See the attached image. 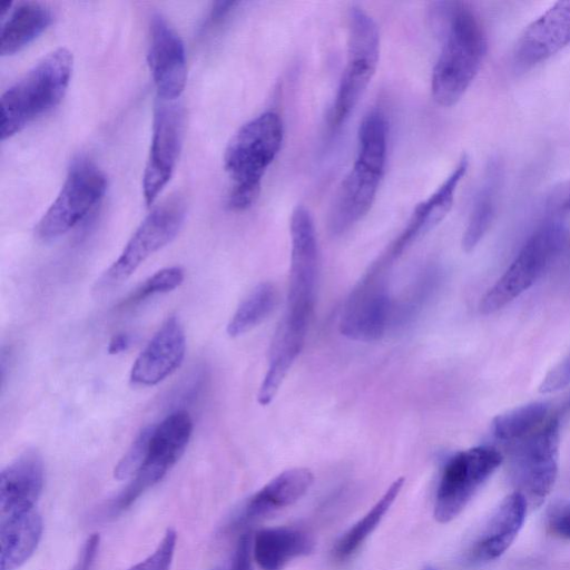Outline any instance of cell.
I'll list each match as a JSON object with an SVG mask.
<instances>
[{"mask_svg":"<svg viewBox=\"0 0 570 570\" xmlns=\"http://www.w3.org/2000/svg\"><path fill=\"white\" fill-rule=\"evenodd\" d=\"M185 215L186 205L178 195L155 206L134 232L119 257L97 281L95 291H109L129 278L146 258L176 237Z\"/></svg>","mask_w":570,"mask_h":570,"instance_id":"ba28073f","label":"cell"},{"mask_svg":"<svg viewBox=\"0 0 570 570\" xmlns=\"http://www.w3.org/2000/svg\"><path fill=\"white\" fill-rule=\"evenodd\" d=\"M570 45V1H559L533 20L515 42L512 60L529 70Z\"/></svg>","mask_w":570,"mask_h":570,"instance_id":"2e32d148","label":"cell"},{"mask_svg":"<svg viewBox=\"0 0 570 570\" xmlns=\"http://www.w3.org/2000/svg\"><path fill=\"white\" fill-rule=\"evenodd\" d=\"M501 181V167L492 161L487 170L483 184L479 188L463 233L462 247L473 250L490 228L497 209Z\"/></svg>","mask_w":570,"mask_h":570,"instance_id":"d4e9b609","label":"cell"},{"mask_svg":"<svg viewBox=\"0 0 570 570\" xmlns=\"http://www.w3.org/2000/svg\"><path fill=\"white\" fill-rule=\"evenodd\" d=\"M155 425H147L137 434L127 452L114 470L118 480L132 478L142 466L149 450L150 438Z\"/></svg>","mask_w":570,"mask_h":570,"instance_id":"f546056e","label":"cell"},{"mask_svg":"<svg viewBox=\"0 0 570 570\" xmlns=\"http://www.w3.org/2000/svg\"><path fill=\"white\" fill-rule=\"evenodd\" d=\"M193 432L188 412L177 410L155 425L147 458L140 470L106 509L116 517L127 510L146 490L158 483L184 453Z\"/></svg>","mask_w":570,"mask_h":570,"instance_id":"9c48e42d","label":"cell"},{"mask_svg":"<svg viewBox=\"0 0 570 570\" xmlns=\"http://www.w3.org/2000/svg\"><path fill=\"white\" fill-rule=\"evenodd\" d=\"M313 549V538L297 528H267L253 537L254 560L262 570H283L291 560L306 556Z\"/></svg>","mask_w":570,"mask_h":570,"instance_id":"7402d4cb","label":"cell"},{"mask_svg":"<svg viewBox=\"0 0 570 570\" xmlns=\"http://www.w3.org/2000/svg\"><path fill=\"white\" fill-rule=\"evenodd\" d=\"M186 337L175 316L168 317L137 356L130 371V382L153 386L177 370L185 356Z\"/></svg>","mask_w":570,"mask_h":570,"instance_id":"e0dca14e","label":"cell"},{"mask_svg":"<svg viewBox=\"0 0 570 570\" xmlns=\"http://www.w3.org/2000/svg\"><path fill=\"white\" fill-rule=\"evenodd\" d=\"M570 384V353L559 361L543 377L539 385L542 393H553Z\"/></svg>","mask_w":570,"mask_h":570,"instance_id":"e575fe53","label":"cell"},{"mask_svg":"<svg viewBox=\"0 0 570 570\" xmlns=\"http://www.w3.org/2000/svg\"><path fill=\"white\" fill-rule=\"evenodd\" d=\"M147 58L158 98L176 100L187 80L185 47L180 36L159 12L150 17Z\"/></svg>","mask_w":570,"mask_h":570,"instance_id":"9a60e30c","label":"cell"},{"mask_svg":"<svg viewBox=\"0 0 570 570\" xmlns=\"http://www.w3.org/2000/svg\"><path fill=\"white\" fill-rule=\"evenodd\" d=\"M386 150L385 115L380 109H372L360 122L355 160L330 208L327 222L332 235L344 234L371 209L384 174Z\"/></svg>","mask_w":570,"mask_h":570,"instance_id":"7a4b0ae2","label":"cell"},{"mask_svg":"<svg viewBox=\"0 0 570 570\" xmlns=\"http://www.w3.org/2000/svg\"><path fill=\"white\" fill-rule=\"evenodd\" d=\"M277 304V289L269 282L257 285L240 303L227 324L230 337L243 335L262 323Z\"/></svg>","mask_w":570,"mask_h":570,"instance_id":"4316f807","label":"cell"},{"mask_svg":"<svg viewBox=\"0 0 570 570\" xmlns=\"http://www.w3.org/2000/svg\"><path fill=\"white\" fill-rule=\"evenodd\" d=\"M380 257L350 293L340 317V332L350 340L373 342L383 336L392 313L386 274Z\"/></svg>","mask_w":570,"mask_h":570,"instance_id":"7c38bea8","label":"cell"},{"mask_svg":"<svg viewBox=\"0 0 570 570\" xmlns=\"http://www.w3.org/2000/svg\"><path fill=\"white\" fill-rule=\"evenodd\" d=\"M528 503L514 491L494 511L487 528L474 543L471 554L476 561H492L505 552L518 535L525 519Z\"/></svg>","mask_w":570,"mask_h":570,"instance_id":"ffe728a7","label":"cell"},{"mask_svg":"<svg viewBox=\"0 0 570 570\" xmlns=\"http://www.w3.org/2000/svg\"><path fill=\"white\" fill-rule=\"evenodd\" d=\"M43 480L42 460L33 451L7 465L0 474V515L35 509Z\"/></svg>","mask_w":570,"mask_h":570,"instance_id":"d6986e66","label":"cell"},{"mask_svg":"<svg viewBox=\"0 0 570 570\" xmlns=\"http://www.w3.org/2000/svg\"><path fill=\"white\" fill-rule=\"evenodd\" d=\"M468 167V157H461L443 183L425 200L416 205L407 224L380 256L381 258L393 264L416 238L432 229L446 216L452 207L456 188Z\"/></svg>","mask_w":570,"mask_h":570,"instance_id":"ac0fdd59","label":"cell"},{"mask_svg":"<svg viewBox=\"0 0 570 570\" xmlns=\"http://www.w3.org/2000/svg\"><path fill=\"white\" fill-rule=\"evenodd\" d=\"M549 407L543 402H532L497 415L492 422L494 436L509 446L538 430L548 419Z\"/></svg>","mask_w":570,"mask_h":570,"instance_id":"484cf974","label":"cell"},{"mask_svg":"<svg viewBox=\"0 0 570 570\" xmlns=\"http://www.w3.org/2000/svg\"><path fill=\"white\" fill-rule=\"evenodd\" d=\"M131 344V336L127 333H118L112 336L108 345V353L116 355L128 350Z\"/></svg>","mask_w":570,"mask_h":570,"instance_id":"74e56055","label":"cell"},{"mask_svg":"<svg viewBox=\"0 0 570 570\" xmlns=\"http://www.w3.org/2000/svg\"><path fill=\"white\" fill-rule=\"evenodd\" d=\"M185 116L175 100L158 98L154 109L149 155L142 175L145 203L151 205L169 181L183 145Z\"/></svg>","mask_w":570,"mask_h":570,"instance_id":"5bb4252c","label":"cell"},{"mask_svg":"<svg viewBox=\"0 0 570 570\" xmlns=\"http://www.w3.org/2000/svg\"><path fill=\"white\" fill-rule=\"evenodd\" d=\"M72 53L65 47L43 56L10 86L0 99L2 140L57 106L65 96L72 73Z\"/></svg>","mask_w":570,"mask_h":570,"instance_id":"277c9868","label":"cell"},{"mask_svg":"<svg viewBox=\"0 0 570 570\" xmlns=\"http://www.w3.org/2000/svg\"><path fill=\"white\" fill-rule=\"evenodd\" d=\"M403 483V478L395 480L372 509L338 539L334 548L337 558H346L357 550L383 519L400 493Z\"/></svg>","mask_w":570,"mask_h":570,"instance_id":"83f0119b","label":"cell"},{"mask_svg":"<svg viewBox=\"0 0 570 570\" xmlns=\"http://www.w3.org/2000/svg\"><path fill=\"white\" fill-rule=\"evenodd\" d=\"M11 6H12L11 1H2V2H0V16L1 17L6 16V13L10 11Z\"/></svg>","mask_w":570,"mask_h":570,"instance_id":"f35d334b","label":"cell"},{"mask_svg":"<svg viewBox=\"0 0 570 570\" xmlns=\"http://www.w3.org/2000/svg\"><path fill=\"white\" fill-rule=\"evenodd\" d=\"M42 520L36 509L0 515V568H20L36 551Z\"/></svg>","mask_w":570,"mask_h":570,"instance_id":"44dd1931","label":"cell"},{"mask_svg":"<svg viewBox=\"0 0 570 570\" xmlns=\"http://www.w3.org/2000/svg\"><path fill=\"white\" fill-rule=\"evenodd\" d=\"M313 480V473L306 468H294L282 472L249 499L243 518H259L293 504L307 492Z\"/></svg>","mask_w":570,"mask_h":570,"instance_id":"603a6c76","label":"cell"},{"mask_svg":"<svg viewBox=\"0 0 570 570\" xmlns=\"http://www.w3.org/2000/svg\"><path fill=\"white\" fill-rule=\"evenodd\" d=\"M380 58V35L374 19L352 6L347 16L346 62L330 115V126L340 128L358 104L375 75Z\"/></svg>","mask_w":570,"mask_h":570,"instance_id":"8992f818","label":"cell"},{"mask_svg":"<svg viewBox=\"0 0 570 570\" xmlns=\"http://www.w3.org/2000/svg\"><path fill=\"white\" fill-rule=\"evenodd\" d=\"M51 8L40 1H21L9 12L0 31V55L19 51L52 22Z\"/></svg>","mask_w":570,"mask_h":570,"instance_id":"cb8c5ba5","label":"cell"},{"mask_svg":"<svg viewBox=\"0 0 570 570\" xmlns=\"http://www.w3.org/2000/svg\"><path fill=\"white\" fill-rule=\"evenodd\" d=\"M283 138V120L273 110L250 119L232 137L224 154V167L232 180L227 196L230 210L242 212L255 203L262 179L278 155Z\"/></svg>","mask_w":570,"mask_h":570,"instance_id":"3957f363","label":"cell"},{"mask_svg":"<svg viewBox=\"0 0 570 570\" xmlns=\"http://www.w3.org/2000/svg\"><path fill=\"white\" fill-rule=\"evenodd\" d=\"M253 560V537L245 532L239 537L228 561L215 570H254Z\"/></svg>","mask_w":570,"mask_h":570,"instance_id":"d6a6232c","label":"cell"},{"mask_svg":"<svg viewBox=\"0 0 570 570\" xmlns=\"http://www.w3.org/2000/svg\"><path fill=\"white\" fill-rule=\"evenodd\" d=\"M547 528L553 535L570 540V500L557 501L549 508Z\"/></svg>","mask_w":570,"mask_h":570,"instance_id":"836d02e7","label":"cell"},{"mask_svg":"<svg viewBox=\"0 0 570 570\" xmlns=\"http://www.w3.org/2000/svg\"><path fill=\"white\" fill-rule=\"evenodd\" d=\"M99 534L94 533L88 537L72 570H91L99 550Z\"/></svg>","mask_w":570,"mask_h":570,"instance_id":"d590c367","label":"cell"},{"mask_svg":"<svg viewBox=\"0 0 570 570\" xmlns=\"http://www.w3.org/2000/svg\"><path fill=\"white\" fill-rule=\"evenodd\" d=\"M106 187V176L92 161L75 160L59 194L40 218L37 236L49 242L69 232L102 198Z\"/></svg>","mask_w":570,"mask_h":570,"instance_id":"30bf717a","label":"cell"},{"mask_svg":"<svg viewBox=\"0 0 570 570\" xmlns=\"http://www.w3.org/2000/svg\"><path fill=\"white\" fill-rule=\"evenodd\" d=\"M543 215L570 222V179L551 188L544 202Z\"/></svg>","mask_w":570,"mask_h":570,"instance_id":"1f68e13d","label":"cell"},{"mask_svg":"<svg viewBox=\"0 0 570 570\" xmlns=\"http://www.w3.org/2000/svg\"><path fill=\"white\" fill-rule=\"evenodd\" d=\"M176 541V531L168 529L155 551L128 570H170Z\"/></svg>","mask_w":570,"mask_h":570,"instance_id":"4dcf8cb0","label":"cell"},{"mask_svg":"<svg viewBox=\"0 0 570 570\" xmlns=\"http://www.w3.org/2000/svg\"><path fill=\"white\" fill-rule=\"evenodd\" d=\"M291 265L285 314L309 321L318 265L317 238L309 210L298 205L291 215Z\"/></svg>","mask_w":570,"mask_h":570,"instance_id":"4fadbf2b","label":"cell"},{"mask_svg":"<svg viewBox=\"0 0 570 570\" xmlns=\"http://www.w3.org/2000/svg\"><path fill=\"white\" fill-rule=\"evenodd\" d=\"M183 281L184 271L180 267L173 266L163 268L141 283L128 297H126V299L120 303L119 307H132L153 295L174 291L180 286Z\"/></svg>","mask_w":570,"mask_h":570,"instance_id":"f1b7e54d","label":"cell"},{"mask_svg":"<svg viewBox=\"0 0 570 570\" xmlns=\"http://www.w3.org/2000/svg\"><path fill=\"white\" fill-rule=\"evenodd\" d=\"M569 222L542 215L507 271L482 296L479 309L489 315L502 309L533 285L558 256L568 238Z\"/></svg>","mask_w":570,"mask_h":570,"instance_id":"5b68a950","label":"cell"},{"mask_svg":"<svg viewBox=\"0 0 570 570\" xmlns=\"http://www.w3.org/2000/svg\"><path fill=\"white\" fill-rule=\"evenodd\" d=\"M560 421L550 416L533 433L510 445L513 482L528 507L538 508L550 494L558 474Z\"/></svg>","mask_w":570,"mask_h":570,"instance_id":"52a82bcc","label":"cell"},{"mask_svg":"<svg viewBox=\"0 0 570 570\" xmlns=\"http://www.w3.org/2000/svg\"><path fill=\"white\" fill-rule=\"evenodd\" d=\"M502 459L500 451L490 445L474 446L454 454L444 465L439 482L435 520L446 523L456 518L499 468Z\"/></svg>","mask_w":570,"mask_h":570,"instance_id":"8fae6325","label":"cell"},{"mask_svg":"<svg viewBox=\"0 0 570 570\" xmlns=\"http://www.w3.org/2000/svg\"><path fill=\"white\" fill-rule=\"evenodd\" d=\"M236 1H218L216 2L209 13V20L213 23L220 22L236 6Z\"/></svg>","mask_w":570,"mask_h":570,"instance_id":"8d00e7d4","label":"cell"},{"mask_svg":"<svg viewBox=\"0 0 570 570\" xmlns=\"http://www.w3.org/2000/svg\"><path fill=\"white\" fill-rule=\"evenodd\" d=\"M430 20L443 45L431 76V95L444 107L456 104L478 75L488 50L483 23L462 1L431 4Z\"/></svg>","mask_w":570,"mask_h":570,"instance_id":"6da1fadb","label":"cell"}]
</instances>
